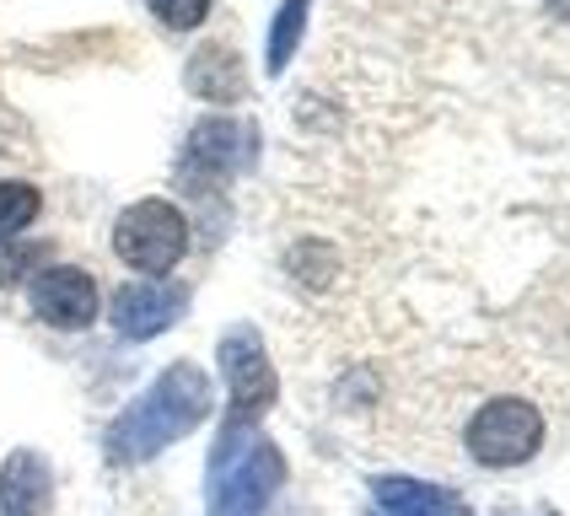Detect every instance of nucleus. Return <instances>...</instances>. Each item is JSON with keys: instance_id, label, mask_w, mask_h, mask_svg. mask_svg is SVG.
<instances>
[{"instance_id": "f257e3e1", "label": "nucleus", "mask_w": 570, "mask_h": 516, "mask_svg": "<svg viewBox=\"0 0 570 516\" xmlns=\"http://www.w3.org/2000/svg\"><path fill=\"white\" fill-rule=\"evenodd\" d=\"M216 409V387L194 360H173L157 383L146 387L125 415L108 425V457L119 468L151 463L161 447L184 441L189 430H199Z\"/></svg>"}, {"instance_id": "f03ea898", "label": "nucleus", "mask_w": 570, "mask_h": 516, "mask_svg": "<svg viewBox=\"0 0 570 516\" xmlns=\"http://www.w3.org/2000/svg\"><path fill=\"white\" fill-rule=\"evenodd\" d=\"M285 484V457L258 425H222L210 447V479L205 506L210 516H264Z\"/></svg>"}, {"instance_id": "7ed1b4c3", "label": "nucleus", "mask_w": 570, "mask_h": 516, "mask_svg": "<svg viewBox=\"0 0 570 516\" xmlns=\"http://www.w3.org/2000/svg\"><path fill=\"white\" fill-rule=\"evenodd\" d=\"M189 216L173 199H135L114 221V254L140 280H167L189 254Z\"/></svg>"}, {"instance_id": "20e7f679", "label": "nucleus", "mask_w": 570, "mask_h": 516, "mask_svg": "<svg viewBox=\"0 0 570 516\" xmlns=\"http://www.w3.org/2000/svg\"><path fill=\"white\" fill-rule=\"evenodd\" d=\"M216 360H222V377H226V419L222 425H258L264 409L275 404V393H281V377H275V366H269V350H264L258 328H248V322L226 328Z\"/></svg>"}, {"instance_id": "39448f33", "label": "nucleus", "mask_w": 570, "mask_h": 516, "mask_svg": "<svg viewBox=\"0 0 570 516\" xmlns=\"http://www.w3.org/2000/svg\"><path fill=\"white\" fill-rule=\"evenodd\" d=\"M463 447H469V457L484 463V468H517V463L539 457V447H543L539 404H528V398H490V404L469 419Z\"/></svg>"}, {"instance_id": "423d86ee", "label": "nucleus", "mask_w": 570, "mask_h": 516, "mask_svg": "<svg viewBox=\"0 0 570 516\" xmlns=\"http://www.w3.org/2000/svg\"><path fill=\"white\" fill-rule=\"evenodd\" d=\"M28 307L38 322L60 328V334H81L102 318V290L81 264H49L38 269L28 286Z\"/></svg>"}, {"instance_id": "0eeeda50", "label": "nucleus", "mask_w": 570, "mask_h": 516, "mask_svg": "<svg viewBox=\"0 0 570 516\" xmlns=\"http://www.w3.org/2000/svg\"><path fill=\"white\" fill-rule=\"evenodd\" d=\"M184 312H189V290L173 286V280H129V286H119L114 290V301H108L114 334L129 339V345L167 334Z\"/></svg>"}, {"instance_id": "6e6552de", "label": "nucleus", "mask_w": 570, "mask_h": 516, "mask_svg": "<svg viewBox=\"0 0 570 516\" xmlns=\"http://www.w3.org/2000/svg\"><path fill=\"white\" fill-rule=\"evenodd\" d=\"M248 151H254L248 125L205 119V125H194L189 151H184V183H189V189H199V183H222V178H232V172L248 161Z\"/></svg>"}, {"instance_id": "1a4fd4ad", "label": "nucleus", "mask_w": 570, "mask_h": 516, "mask_svg": "<svg viewBox=\"0 0 570 516\" xmlns=\"http://www.w3.org/2000/svg\"><path fill=\"white\" fill-rule=\"evenodd\" d=\"M55 512V474L49 457L17 447L0 463V516H49Z\"/></svg>"}, {"instance_id": "9d476101", "label": "nucleus", "mask_w": 570, "mask_h": 516, "mask_svg": "<svg viewBox=\"0 0 570 516\" xmlns=\"http://www.w3.org/2000/svg\"><path fill=\"white\" fill-rule=\"evenodd\" d=\"M372 516H469V506H463V495H452L442 484L410 479V474H377Z\"/></svg>"}, {"instance_id": "9b49d317", "label": "nucleus", "mask_w": 570, "mask_h": 516, "mask_svg": "<svg viewBox=\"0 0 570 516\" xmlns=\"http://www.w3.org/2000/svg\"><path fill=\"white\" fill-rule=\"evenodd\" d=\"M189 92L210 97V102H237V97L248 92V76H243L237 49H226V43L199 49V54L189 60Z\"/></svg>"}, {"instance_id": "f8f14e48", "label": "nucleus", "mask_w": 570, "mask_h": 516, "mask_svg": "<svg viewBox=\"0 0 570 516\" xmlns=\"http://www.w3.org/2000/svg\"><path fill=\"white\" fill-rule=\"evenodd\" d=\"M43 210V194L22 178H0V242H11L17 231H28Z\"/></svg>"}, {"instance_id": "ddd939ff", "label": "nucleus", "mask_w": 570, "mask_h": 516, "mask_svg": "<svg viewBox=\"0 0 570 516\" xmlns=\"http://www.w3.org/2000/svg\"><path fill=\"white\" fill-rule=\"evenodd\" d=\"M302 28H307V0H285L281 11H275V22H269V76H281L291 54H296V43H302Z\"/></svg>"}, {"instance_id": "4468645a", "label": "nucleus", "mask_w": 570, "mask_h": 516, "mask_svg": "<svg viewBox=\"0 0 570 516\" xmlns=\"http://www.w3.org/2000/svg\"><path fill=\"white\" fill-rule=\"evenodd\" d=\"M151 17H157L161 28L189 32V28H199V22L210 17V0H151Z\"/></svg>"}, {"instance_id": "2eb2a0df", "label": "nucleus", "mask_w": 570, "mask_h": 516, "mask_svg": "<svg viewBox=\"0 0 570 516\" xmlns=\"http://www.w3.org/2000/svg\"><path fill=\"white\" fill-rule=\"evenodd\" d=\"M32 269V248H17V242H0V290L17 286Z\"/></svg>"}]
</instances>
